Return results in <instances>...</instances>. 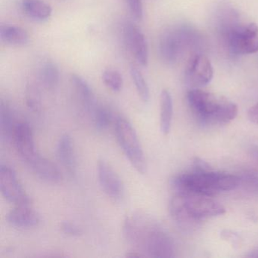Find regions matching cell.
Here are the masks:
<instances>
[{
  "instance_id": "obj_1",
  "label": "cell",
  "mask_w": 258,
  "mask_h": 258,
  "mask_svg": "<svg viewBox=\"0 0 258 258\" xmlns=\"http://www.w3.org/2000/svg\"><path fill=\"white\" fill-rule=\"evenodd\" d=\"M123 234L136 251L144 256H173L174 246L170 235L156 220L143 211H134L125 217Z\"/></svg>"
},
{
  "instance_id": "obj_2",
  "label": "cell",
  "mask_w": 258,
  "mask_h": 258,
  "mask_svg": "<svg viewBox=\"0 0 258 258\" xmlns=\"http://www.w3.org/2000/svg\"><path fill=\"white\" fill-rule=\"evenodd\" d=\"M240 177L230 173L213 171L198 162L193 171L177 175L172 179L171 186L177 194L215 196L232 191L240 185Z\"/></svg>"
},
{
  "instance_id": "obj_3",
  "label": "cell",
  "mask_w": 258,
  "mask_h": 258,
  "mask_svg": "<svg viewBox=\"0 0 258 258\" xmlns=\"http://www.w3.org/2000/svg\"><path fill=\"white\" fill-rule=\"evenodd\" d=\"M187 99L195 117L205 124H226L238 114V107L235 103L223 96L200 89L190 90Z\"/></svg>"
},
{
  "instance_id": "obj_4",
  "label": "cell",
  "mask_w": 258,
  "mask_h": 258,
  "mask_svg": "<svg viewBox=\"0 0 258 258\" xmlns=\"http://www.w3.org/2000/svg\"><path fill=\"white\" fill-rule=\"evenodd\" d=\"M170 211L175 220L185 223L222 215L226 209L210 196L177 194L170 202Z\"/></svg>"
},
{
  "instance_id": "obj_5",
  "label": "cell",
  "mask_w": 258,
  "mask_h": 258,
  "mask_svg": "<svg viewBox=\"0 0 258 258\" xmlns=\"http://www.w3.org/2000/svg\"><path fill=\"white\" fill-rule=\"evenodd\" d=\"M115 134L130 163L138 173L144 174L146 171L144 152L132 124L123 117H117L115 121Z\"/></svg>"
},
{
  "instance_id": "obj_6",
  "label": "cell",
  "mask_w": 258,
  "mask_h": 258,
  "mask_svg": "<svg viewBox=\"0 0 258 258\" xmlns=\"http://www.w3.org/2000/svg\"><path fill=\"white\" fill-rule=\"evenodd\" d=\"M229 49L237 55H248L258 52V27L255 24L232 28L228 33Z\"/></svg>"
},
{
  "instance_id": "obj_7",
  "label": "cell",
  "mask_w": 258,
  "mask_h": 258,
  "mask_svg": "<svg viewBox=\"0 0 258 258\" xmlns=\"http://www.w3.org/2000/svg\"><path fill=\"white\" fill-rule=\"evenodd\" d=\"M0 190L8 202L16 205H30L31 199L18 179L16 172L7 165L0 167Z\"/></svg>"
},
{
  "instance_id": "obj_8",
  "label": "cell",
  "mask_w": 258,
  "mask_h": 258,
  "mask_svg": "<svg viewBox=\"0 0 258 258\" xmlns=\"http://www.w3.org/2000/svg\"><path fill=\"white\" fill-rule=\"evenodd\" d=\"M214 76L211 61L205 55L197 54L191 57L185 70V81L193 89L208 85Z\"/></svg>"
},
{
  "instance_id": "obj_9",
  "label": "cell",
  "mask_w": 258,
  "mask_h": 258,
  "mask_svg": "<svg viewBox=\"0 0 258 258\" xmlns=\"http://www.w3.org/2000/svg\"><path fill=\"white\" fill-rule=\"evenodd\" d=\"M13 140L18 153L27 165L40 155L36 150L32 130L26 122H18Z\"/></svg>"
},
{
  "instance_id": "obj_10",
  "label": "cell",
  "mask_w": 258,
  "mask_h": 258,
  "mask_svg": "<svg viewBox=\"0 0 258 258\" xmlns=\"http://www.w3.org/2000/svg\"><path fill=\"white\" fill-rule=\"evenodd\" d=\"M97 167L98 178L102 190L113 200H121L124 196V186L120 176L104 160H99Z\"/></svg>"
},
{
  "instance_id": "obj_11",
  "label": "cell",
  "mask_w": 258,
  "mask_h": 258,
  "mask_svg": "<svg viewBox=\"0 0 258 258\" xmlns=\"http://www.w3.org/2000/svg\"><path fill=\"white\" fill-rule=\"evenodd\" d=\"M123 37L127 47L142 66L149 62V47L147 40L141 30L133 22H127L123 27Z\"/></svg>"
},
{
  "instance_id": "obj_12",
  "label": "cell",
  "mask_w": 258,
  "mask_h": 258,
  "mask_svg": "<svg viewBox=\"0 0 258 258\" xmlns=\"http://www.w3.org/2000/svg\"><path fill=\"white\" fill-rule=\"evenodd\" d=\"M58 161L71 176L76 173L77 162L73 140L69 134H64L60 137L56 148Z\"/></svg>"
},
{
  "instance_id": "obj_13",
  "label": "cell",
  "mask_w": 258,
  "mask_h": 258,
  "mask_svg": "<svg viewBox=\"0 0 258 258\" xmlns=\"http://www.w3.org/2000/svg\"><path fill=\"white\" fill-rule=\"evenodd\" d=\"M8 223L19 228H32L40 223V216L30 205H16L7 216Z\"/></svg>"
},
{
  "instance_id": "obj_14",
  "label": "cell",
  "mask_w": 258,
  "mask_h": 258,
  "mask_svg": "<svg viewBox=\"0 0 258 258\" xmlns=\"http://www.w3.org/2000/svg\"><path fill=\"white\" fill-rule=\"evenodd\" d=\"M28 167L40 179L48 182H58L61 180V175L57 166L47 158L39 155Z\"/></svg>"
},
{
  "instance_id": "obj_15",
  "label": "cell",
  "mask_w": 258,
  "mask_h": 258,
  "mask_svg": "<svg viewBox=\"0 0 258 258\" xmlns=\"http://www.w3.org/2000/svg\"><path fill=\"white\" fill-rule=\"evenodd\" d=\"M71 81L84 109L92 114L98 104L91 87L84 78L75 74L71 76Z\"/></svg>"
},
{
  "instance_id": "obj_16",
  "label": "cell",
  "mask_w": 258,
  "mask_h": 258,
  "mask_svg": "<svg viewBox=\"0 0 258 258\" xmlns=\"http://www.w3.org/2000/svg\"><path fill=\"white\" fill-rule=\"evenodd\" d=\"M0 39L11 46H25L29 42V36L24 28L9 24L0 25Z\"/></svg>"
},
{
  "instance_id": "obj_17",
  "label": "cell",
  "mask_w": 258,
  "mask_h": 258,
  "mask_svg": "<svg viewBox=\"0 0 258 258\" xmlns=\"http://www.w3.org/2000/svg\"><path fill=\"white\" fill-rule=\"evenodd\" d=\"M173 113L171 94L169 90H163L160 98V127L164 135H167L171 129Z\"/></svg>"
},
{
  "instance_id": "obj_18",
  "label": "cell",
  "mask_w": 258,
  "mask_h": 258,
  "mask_svg": "<svg viewBox=\"0 0 258 258\" xmlns=\"http://www.w3.org/2000/svg\"><path fill=\"white\" fill-rule=\"evenodd\" d=\"M18 122L15 121L14 112L4 102L0 105V136L4 141L13 140V133Z\"/></svg>"
},
{
  "instance_id": "obj_19",
  "label": "cell",
  "mask_w": 258,
  "mask_h": 258,
  "mask_svg": "<svg viewBox=\"0 0 258 258\" xmlns=\"http://www.w3.org/2000/svg\"><path fill=\"white\" fill-rule=\"evenodd\" d=\"M22 6L24 12L32 19L46 20L52 16V7L42 0H22Z\"/></svg>"
},
{
  "instance_id": "obj_20",
  "label": "cell",
  "mask_w": 258,
  "mask_h": 258,
  "mask_svg": "<svg viewBox=\"0 0 258 258\" xmlns=\"http://www.w3.org/2000/svg\"><path fill=\"white\" fill-rule=\"evenodd\" d=\"M40 78L42 84L48 90H54L59 82V71L55 63L46 61L41 67Z\"/></svg>"
},
{
  "instance_id": "obj_21",
  "label": "cell",
  "mask_w": 258,
  "mask_h": 258,
  "mask_svg": "<svg viewBox=\"0 0 258 258\" xmlns=\"http://www.w3.org/2000/svg\"><path fill=\"white\" fill-rule=\"evenodd\" d=\"M91 114L95 127L98 131H105L111 124L112 114L107 107L97 105Z\"/></svg>"
},
{
  "instance_id": "obj_22",
  "label": "cell",
  "mask_w": 258,
  "mask_h": 258,
  "mask_svg": "<svg viewBox=\"0 0 258 258\" xmlns=\"http://www.w3.org/2000/svg\"><path fill=\"white\" fill-rule=\"evenodd\" d=\"M131 75L140 99L143 100V102H149L150 99V91L142 72L138 69L133 66L131 69Z\"/></svg>"
},
{
  "instance_id": "obj_23",
  "label": "cell",
  "mask_w": 258,
  "mask_h": 258,
  "mask_svg": "<svg viewBox=\"0 0 258 258\" xmlns=\"http://www.w3.org/2000/svg\"><path fill=\"white\" fill-rule=\"evenodd\" d=\"M102 80L105 85L114 92H119L123 87V81L121 75L114 69H106L102 73Z\"/></svg>"
},
{
  "instance_id": "obj_24",
  "label": "cell",
  "mask_w": 258,
  "mask_h": 258,
  "mask_svg": "<svg viewBox=\"0 0 258 258\" xmlns=\"http://www.w3.org/2000/svg\"><path fill=\"white\" fill-rule=\"evenodd\" d=\"M26 102L28 108L34 112H38L41 108V99L38 89L30 85L27 89Z\"/></svg>"
},
{
  "instance_id": "obj_25",
  "label": "cell",
  "mask_w": 258,
  "mask_h": 258,
  "mask_svg": "<svg viewBox=\"0 0 258 258\" xmlns=\"http://www.w3.org/2000/svg\"><path fill=\"white\" fill-rule=\"evenodd\" d=\"M240 185H242L246 190L258 195V174L256 173H246L240 178Z\"/></svg>"
},
{
  "instance_id": "obj_26",
  "label": "cell",
  "mask_w": 258,
  "mask_h": 258,
  "mask_svg": "<svg viewBox=\"0 0 258 258\" xmlns=\"http://www.w3.org/2000/svg\"><path fill=\"white\" fill-rule=\"evenodd\" d=\"M126 2L133 16L138 20H141L143 18V0H126Z\"/></svg>"
},
{
  "instance_id": "obj_27",
  "label": "cell",
  "mask_w": 258,
  "mask_h": 258,
  "mask_svg": "<svg viewBox=\"0 0 258 258\" xmlns=\"http://www.w3.org/2000/svg\"><path fill=\"white\" fill-rule=\"evenodd\" d=\"M61 229L66 235L70 236H80L82 234V229L78 225L69 221H64L61 223Z\"/></svg>"
},
{
  "instance_id": "obj_28",
  "label": "cell",
  "mask_w": 258,
  "mask_h": 258,
  "mask_svg": "<svg viewBox=\"0 0 258 258\" xmlns=\"http://www.w3.org/2000/svg\"><path fill=\"white\" fill-rule=\"evenodd\" d=\"M247 116L250 121L258 124V102L249 109Z\"/></svg>"
}]
</instances>
